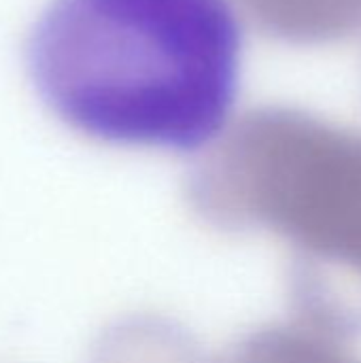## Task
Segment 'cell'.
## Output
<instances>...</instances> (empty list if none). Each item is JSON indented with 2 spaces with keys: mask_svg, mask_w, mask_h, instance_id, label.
I'll list each match as a JSON object with an SVG mask.
<instances>
[{
  "mask_svg": "<svg viewBox=\"0 0 361 363\" xmlns=\"http://www.w3.org/2000/svg\"><path fill=\"white\" fill-rule=\"evenodd\" d=\"M26 60L40 100L74 132L204 151L232 123L243 26L232 0H51Z\"/></svg>",
  "mask_w": 361,
  "mask_h": 363,
  "instance_id": "cell-1",
  "label": "cell"
},
{
  "mask_svg": "<svg viewBox=\"0 0 361 363\" xmlns=\"http://www.w3.org/2000/svg\"><path fill=\"white\" fill-rule=\"evenodd\" d=\"M266 34L287 43H323L361 28V0H238Z\"/></svg>",
  "mask_w": 361,
  "mask_h": 363,
  "instance_id": "cell-2",
  "label": "cell"
},
{
  "mask_svg": "<svg viewBox=\"0 0 361 363\" xmlns=\"http://www.w3.org/2000/svg\"><path fill=\"white\" fill-rule=\"evenodd\" d=\"M91 363H213L194 338L162 317H132L100 340Z\"/></svg>",
  "mask_w": 361,
  "mask_h": 363,
  "instance_id": "cell-3",
  "label": "cell"
}]
</instances>
